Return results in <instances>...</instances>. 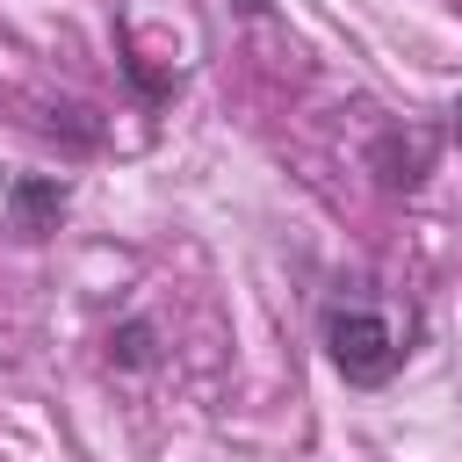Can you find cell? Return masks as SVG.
Instances as JSON below:
<instances>
[{
	"label": "cell",
	"mask_w": 462,
	"mask_h": 462,
	"mask_svg": "<svg viewBox=\"0 0 462 462\" xmlns=\"http://www.w3.org/2000/svg\"><path fill=\"white\" fill-rule=\"evenodd\" d=\"M426 166H433V137H426V130H383V137H375V173H383V188H419Z\"/></svg>",
	"instance_id": "obj_3"
},
{
	"label": "cell",
	"mask_w": 462,
	"mask_h": 462,
	"mask_svg": "<svg viewBox=\"0 0 462 462\" xmlns=\"http://www.w3.org/2000/svg\"><path fill=\"white\" fill-rule=\"evenodd\" d=\"M108 361H116L123 375L159 368V325H152V318H123V325L108 332Z\"/></svg>",
	"instance_id": "obj_4"
},
{
	"label": "cell",
	"mask_w": 462,
	"mask_h": 462,
	"mask_svg": "<svg viewBox=\"0 0 462 462\" xmlns=\"http://www.w3.org/2000/svg\"><path fill=\"white\" fill-rule=\"evenodd\" d=\"M325 354H332V368H339L346 383H361V390H375V383H390V375L404 368V339H397L390 318L368 310V303H332V310H325Z\"/></svg>",
	"instance_id": "obj_1"
},
{
	"label": "cell",
	"mask_w": 462,
	"mask_h": 462,
	"mask_svg": "<svg viewBox=\"0 0 462 462\" xmlns=\"http://www.w3.org/2000/svg\"><path fill=\"white\" fill-rule=\"evenodd\" d=\"M65 202H72V188L58 173H14L7 180V224H14V238H51L58 217H65Z\"/></svg>",
	"instance_id": "obj_2"
},
{
	"label": "cell",
	"mask_w": 462,
	"mask_h": 462,
	"mask_svg": "<svg viewBox=\"0 0 462 462\" xmlns=\"http://www.w3.org/2000/svg\"><path fill=\"white\" fill-rule=\"evenodd\" d=\"M455 144H462V101H455Z\"/></svg>",
	"instance_id": "obj_5"
}]
</instances>
